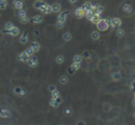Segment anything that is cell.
Returning a JSON list of instances; mask_svg holds the SVG:
<instances>
[{
  "mask_svg": "<svg viewBox=\"0 0 135 125\" xmlns=\"http://www.w3.org/2000/svg\"><path fill=\"white\" fill-rule=\"evenodd\" d=\"M70 2V3H74V2H76L77 1H69Z\"/></svg>",
  "mask_w": 135,
  "mask_h": 125,
  "instance_id": "681fc988",
  "label": "cell"
},
{
  "mask_svg": "<svg viewBox=\"0 0 135 125\" xmlns=\"http://www.w3.org/2000/svg\"><path fill=\"white\" fill-rule=\"evenodd\" d=\"M0 15H1V13H0Z\"/></svg>",
  "mask_w": 135,
  "mask_h": 125,
  "instance_id": "f5cc1de1",
  "label": "cell"
},
{
  "mask_svg": "<svg viewBox=\"0 0 135 125\" xmlns=\"http://www.w3.org/2000/svg\"><path fill=\"white\" fill-rule=\"evenodd\" d=\"M40 10L43 13H44V14H48V13H50L52 12V6H50V5H48V4H46L45 6H43Z\"/></svg>",
  "mask_w": 135,
  "mask_h": 125,
  "instance_id": "ba28073f",
  "label": "cell"
},
{
  "mask_svg": "<svg viewBox=\"0 0 135 125\" xmlns=\"http://www.w3.org/2000/svg\"><path fill=\"white\" fill-rule=\"evenodd\" d=\"M80 67H81L80 63H73V64L71 65V66H70V68H71L73 70H74V72H76L77 70L79 69Z\"/></svg>",
  "mask_w": 135,
  "mask_h": 125,
  "instance_id": "484cf974",
  "label": "cell"
},
{
  "mask_svg": "<svg viewBox=\"0 0 135 125\" xmlns=\"http://www.w3.org/2000/svg\"><path fill=\"white\" fill-rule=\"evenodd\" d=\"M134 98H135V92H134Z\"/></svg>",
  "mask_w": 135,
  "mask_h": 125,
  "instance_id": "816d5d0a",
  "label": "cell"
},
{
  "mask_svg": "<svg viewBox=\"0 0 135 125\" xmlns=\"http://www.w3.org/2000/svg\"><path fill=\"white\" fill-rule=\"evenodd\" d=\"M134 118H135V112H134Z\"/></svg>",
  "mask_w": 135,
  "mask_h": 125,
  "instance_id": "f907efd6",
  "label": "cell"
},
{
  "mask_svg": "<svg viewBox=\"0 0 135 125\" xmlns=\"http://www.w3.org/2000/svg\"><path fill=\"white\" fill-rule=\"evenodd\" d=\"M123 11L126 13H129L132 12V10H133V7L130 4H125L123 6Z\"/></svg>",
  "mask_w": 135,
  "mask_h": 125,
  "instance_id": "2e32d148",
  "label": "cell"
},
{
  "mask_svg": "<svg viewBox=\"0 0 135 125\" xmlns=\"http://www.w3.org/2000/svg\"><path fill=\"white\" fill-rule=\"evenodd\" d=\"M13 2L14 3V6L17 10H21L23 8V2L21 1H13Z\"/></svg>",
  "mask_w": 135,
  "mask_h": 125,
  "instance_id": "e0dca14e",
  "label": "cell"
},
{
  "mask_svg": "<svg viewBox=\"0 0 135 125\" xmlns=\"http://www.w3.org/2000/svg\"><path fill=\"white\" fill-rule=\"evenodd\" d=\"M86 14L85 12L84 11L82 8H77L74 10V15L76 16L77 18H82Z\"/></svg>",
  "mask_w": 135,
  "mask_h": 125,
  "instance_id": "8992f818",
  "label": "cell"
},
{
  "mask_svg": "<svg viewBox=\"0 0 135 125\" xmlns=\"http://www.w3.org/2000/svg\"><path fill=\"white\" fill-rule=\"evenodd\" d=\"M91 37L92 39H93V40H98L100 39V34L98 32H93V33L91 34Z\"/></svg>",
  "mask_w": 135,
  "mask_h": 125,
  "instance_id": "cb8c5ba5",
  "label": "cell"
},
{
  "mask_svg": "<svg viewBox=\"0 0 135 125\" xmlns=\"http://www.w3.org/2000/svg\"><path fill=\"white\" fill-rule=\"evenodd\" d=\"M77 125H85V123L84 121L81 120V121H78V122H77Z\"/></svg>",
  "mask_w": 135,
  "mask_h": 125,
  "instance_id": "ee69618b",
  "label": "cell"
},
{
  "mask_svg": "<svg viewBox=\"0 0 135 125\" xmlns=\"http://www.w3.org/2000/svg\"><path fill=\"white\" fill-rule=\"evenodd\" d=\"M18 16L20 17V19L26 17V12H25V10H18Z\"/></svg>",
  "mask_w": 135,
  "mask_h": 125,
  "instance_id": "4316f807",
  "label": "cell"
},
{
  "mask_svg": "<svg viewBox=\"0 0 135 125\" xmlns=\"http://www.w3.org/2000/svg\"><path fill=\"white\" fill-rule=\"evenodd\" d=\"M68 72L70 73V74H71V75H72V74H74V73L75 72H74V70H73L72 69H71L70 67L69 69H68Z\"/></svg>",
  "mask_w": 135,
  "mask_h": 125,
  "instance_id": "7bdbcfd3",
  "label": "cell"
},
{
  "mask_svg": "<svg viewBox=\"0 0 135 125\" xmlns=\"http://www.w3.org/2000/svg\"><path fill=\"white\" fill-rule=\"evenodd\" d=\"M131 88H132V90H133V91H135V81H134V82L132 83V84H131Z\"/></svg>",
  "mask_w": 135,
  "mask_h": 125,
  "instance_id": "f6af8a7d",
  "label": "cell"
},
{
  "mask_svg": "<svg viewBox=\"0 0 135 125\" xmlns=\"http://www.w3.org/2000/svg\"><path fill=\"white\" fill-rule=\"evenodd\" d=\"M124 34H125V32L123 31V29H118L117 31H116V35H117L118 37H123L124 36Z\"/></svg>",
  "mask_w": 135,
  "mask_h": 125,
  "instance_id": "f546056e",
  "label": "cell"
},
{
  "mask_svg": "<svg viewBox=\"0 0 135 125\" xmlns=\"http://www.w3.org/2000/svg\"><path fill=\"white\" fill-rule=\"evenodd\" d=\"M52 11L55 12V13H58L61 10V6L59 5V3H54L52 6Z\"/></svg>",
  "mask_w": 135,
  "mask_h": 125,
  "instance_id": "ac0fdd59",
  "label": "cell"
},
{
  "mask_svg": "<svg viewBox=\"0 0 135 125\" xmlns=\"http://www.w3.org/2000/svg\"><path fill=\"white\" fill-rule=\"evenodd\" d=\"M21 91H22V89H21V87H14V89H13V91H14V93L15 94H20Z\"/></svg>",
  "mask_w": 135,
  "mask_h": 125,
  "instance_id": "d590c367",
  "label": "cell"
},
{
  "mask_svg": "<svg viewBox=\"0 0 135 125\" xmlns=\"http://www.w3.org/2000/svg\"><path fill=\"white\" fill-rule=\"evenodd\" d=\"M46 5V2L44 1H41V0H39V1H35L34 3H33V6L35 9H37V10H40L41 8L45 6Z\"/></svg>",
  "mask_w": 135,
  "mask_h": 125,
  "instance_id": "8fae6325",
  "label": "cell"
},
{
  "mask_svg": "<svg viewBox=\"0 0 135 125\" xmlns=\"http://www.w3.org/2000/svg\"><path fill=\"white\" fill-rule=\"evenodd\" d=\"M104 11V7L101 6H95L93 7V9H92L91 12L93 13L94 15H100V13Z\"/></svg>",
  "mask_w": 135,
  "mask_h": 125,
  "instance_id": "3957f363",
  "label": "cell"
},
{
  "mask_svg": "<svg viewBox=\"0 0 135 125\" xmlns=\"http://www.w3.org/2000/svg\"><path fill=\"white\" fill-rule=\"evenodd\" d=\"M82 56H83L85 58H88L90 57V54H89V52H88V51L85 50V51H84V52H83Z\"/></svg>",
  "mask_w": 135,
  "mask_h": 125,
  "instance_id": "74e56055",
  "label": "cell"
},
{
  "mask_svg": "<svg viewBox=\"0 0 135 125\" xmlns=\"http://www.w3.org/2000/svg\"><path fill=\"white\" fill-rule=\"evenodd\" d=\"M18 59L22 62H29V59H30V57L25 53V51H24V52H22L19 56H18Z\"/></svg>",
  "mask_w": 135,
  "mask_h": 125,
  "instance_id": "277c9868",
  "label": "cell"
},
{
  "mask_svg": "<svg viewBox=\"0 0 135 125\" xmlns=\"http://www.w3.org/2000/svg\"><path fill=\"white\" fill-rule=\"evenodd\" d=\"M59 82L62 84H66L68 82V78L66 76H61V78L59 79Z\"/></svg>",
  "mask_w": 135,
  "mask_h": 125,
  "instance_id": "f1b7e54d",
  "label": "cell"
},
{
  "mask_svg": "<svg viewBox=\"0 0 135 125\" xmlns=\"http://www.w3.org/2000/svg\"><path fill=\"white\" fill-rule=\"evenodd\" d=\"M56 27H57V28H59V29L63 28V27H64V23L58 22V21H57V24H56Z\"/></svg>",
  "mask_w": 135,
  "mask_h": 125,
  "instance_id": "ab89813d",
  "label": "cell"
},
{
  "mask_svg": "<svg viewBox=\"0 0 135 125\" xmlns=\"http://www.w3.org/2000/svg\"><path fill=\"white\" fill-rule=\"evenodd\" d=\"M112 79H113V80H115V81H118L121 79V74H120V72H114L112 74Z\"/></svg>",
  "mask_w": 135,
  "mask_h": 125,
  "instance_id": "ffe728a7",
  "label": "cell"
},
{
  "mask_svg": "<svg viewBox=\"0 0 135 125\" xmlns=\"http://www.w3.org/2000/svg\"><path fill=\"white\" fill-rule=\"evenodd\" d=\"M96 27H97V28H98L99 31L104 32V31H107V30L108 29L109 25L107 24V22L105 21L104 19H101L100 21L96 24Z\"/></svg>",
  "mask_w": 135,
  "mask_h": 125,
  "instance_id": "6da1fadb",
  "label": "cell"
},
{
  "mask_svg": "<svg viewBox=\"0 0 135 125\" xmlns=\"http://www.w3.org/2000/svg\"><path fill=\"white\" fill-rule=\"evenodd\" d=\"M25 53L28 54V55L30 57V56H32V54H34V51L32 50V48L31 47H29V48H27L26 49V50H25Z\"/></svg>",
  "mask_w": 135,
  "mask_h": 125,
  "instance_id": "836d02e7",
  "label": "cell"
},
{
  "mask_svg": "<svg viewBox=\"0 0 135 125\" xmlns=\"http://www.w3.org/2000/svg\"><path fill=\"white\" fill-rule=\"evenodd\" d=\"M64 113L66 114V116H70V115H71V113H72V110H71L70 108H66V109H65V110H64Z\"/></svg>",
  "mask_w": 135,
  "mask_h": 125,
  "instance_id": "8d00e7d4",
  "label": "cell"
},
{
  "mask_svg": "<svg viewBox=\"0 0 135 125\" xmlns=\"http://www.w3.org/2000/svg\"><path fill=\"white\" fill-rule=\"evenodd\" d=\"M7 6V2L5 0H0V10H3L6 8Z\"/></svg>",
  "mask_w": 135,
  "mask_h": 125,
  "instance_id": "603a6c76",
  "label": "cell"
},
{
  "mask_svg": "<svg viewBox=\"0 0 135 125\" xmlns=\"http://www.w3.org/2000/svg\"><path fill=\"white\" fill-rule=\"evenodd\" d=\"M55 102H57L59 105H60L61 103H62V98L60 96H59V98H55Z\"/></svg>",
  "mask_w": 135,
  "mask_h": 125,
  "instance_id": "60d3db41",
  "label": "cell"
},
{
  "mask_svg": "<svg viewBox=\"0 0 135 125\" xmlns=\"http://www.w3.org/2000/svg\"><path fill=\"white\" fill-rule=\"evenodd\" d=\"M6 32H7V33L10 34L13 36H18V35L20 33V29L18 28H17V27H13V28L10 30V31H7Z\"/></svg>",
  "mask_w": 135,
  "mask_h": 125,
  "instance_id": "5bb4252c",
  "label": "cell"
},
{
  "mask_svg": "<svg viewBox=\"0 0 135 125\" xmlns=\"http://www.w3.org/2000/svg\"><path fill=\"white\" fill-rule=\"evenodd\" d=\"M113 28H116V27H120L122 25V21L121 19L118 17H115L112 19V24H111Z\"/></svg>",
  "mask_w": 135,
  "mask_h": 125,
  "instance_id": "52a82bcc",
  "label": "cell"
},
{
  "mask_svg": "<svg viewBox=\"0 0 135 125\" xmlns=\"http://www.w3.org/2000/svg\"><path fill=\"white\" fill-rule=\"evenodd\" d=\"M73 61H74V63H80L82 61V56L79 55V54H77V55H75L74 57Z\"/></svg>",
  "mask_w": 135,
  "mask_h": 125,
  "instance_id": "44dd1931",
  "label": "cell"
},
{
  "mask_svg": "<svg viewBox=\"0 0 135 125\" xmlns=\"http://www.w3.org/2000/svg\"><path fill=\"white\" fill-rule=\"evenodd\" d=\"M34 32H35V35H36V36H39L40 35V32H39L38 30H35Z\"/></svg>",
  "mask_w": 135,
  "mask_h": 125,
  "instance_id": "bcb514c9",
  "label": "cell"
},
{
  "mask_svg": "<svg viewBox=\"0 0 135 125\" xmlns=\"http://www.w3.org/2000/svg\"><path fill=\"white\" fill-rule=\"evenodd\" d=\"M104 20H105V21H106L107 24H108V25H111V24H112V19H110L109 17H107L106 19H104Z\"/></svg>",
  "mask_w": 135,
  "mask_h": 125,
  "instance_id": "b9f144b4",
  "label": "cell"
},
{
  "mask_svg": "<svg viewBox=\"0 0 135 125\" xmlns=\"http://www.w3.org/2000/svg\"><path fill=\"white\" fill-rule=\"evenodd\" d=\"M28 35H29V32L25 31V32H23V34L21 35V36L20 37V39H19V42L21 43V44H25V43L28 42Z\"/></svg>",
  "mask_w": 135,
  "mask_h": 125,
  "instance_id": "9c48e42d",
  "label": "cell"
},
{
  "mask_svg": "<svg viewBox=\"0 0 135 125\" xmlns=\"http://www.w3.org/2000/svg\"><path fill=\"white\" fill-rule=\"evenodd\" d=\"M48 90H49L51 92H53L56 90V87L54 85V84H51V85H49V87H48Z\"/></svg>",
  "mask_w": 135,
  "mask_h": 125,
  "instance_id": "f35d334b",
  "label": "cell"
},
{
  "mask_svg": "<svg viewBox=\"0 0 135 125\" xmlns=\"http://www.w3.org/2000/svg\"><path fill=\"white\" fill-rule=\"evenodd\" d=\"M11 116V113L8 109H2V108H0V116H2V117H4V118H6V117H10V116Z\"/></svg>",
  "mask_w": 135,
  "mask_h": 125,
  "instance_id": "30bf717a",
  "label": "cell"
},
{
  "mask_svg": "<svg viewBox=\"0 0 135 125\" xmlns=\"http://www.w3.org/2000/svg\"><path fill=\"white\" fill-rule=\"evenodd\" d=\"M63 39L65 41H70L72 39V35L70 33V32H65V33L63 35Z\"/></svg>",
  "mask_w": 135,
  "mask_h": 125,
  "instance_id": "d6986e66",
  "label": "cell"
},
{
  "mask_svg": "<svg viewBox=\"0 0 135 125\" xmlns=\"http://www.w3.org/2000/svg\"><path fill=\"white\" fill-rule=\"evenodd\" d=\"M49 103H50V105H51V106H52V107H54V108H57V107H59V105L58 104L57 102H55V99H51V101L49 102Z\"/></svg>",
  "mask_w": 135,
  "mask_h": 125,
  "instance_id": "4dcf8cb0",
  "label": "cell"
},
{
  "mask_svg": "<svg viewBox=\"0 0 135 125\" xmlns=\"http://www.w3.org/2000/svg\"><path fill=\"white\" fill-rule=\"evenodd\" d=\"M132 104H133V105L135 107V99L134 100H133V102H132Z\"/></svg>",
  "mask_w": 135,
  "mask_h": 125,
  "instance_id": "c3c4849f",
  "label": "cell"
},
{
  "mask_svg": "<svg viewBox=\"0 0 135 125\" xmlns=\"http://www.w3.org/2000/svg\"><path fill=\"white\" fill-rule=\"evenodd\" d=\"M28 64H29V65L32 68L36 67L37 65H38V59H37L36 56H32V58H30V59H29Z\"/></svg>",
  "mask_w": 135,
  "mask_h": 125,
  "instance_id": "5b68a950",
  "label": "cell"
},
{
  "mask_svg": "<svg viewBox=\"0 0 135 125\" xmlns=\"http://www.w3.org/2000/svg\"><path fill=\"white\" fill-rule=\"evenodd\" d=\"M25 91H24V90H22V91H21V92L20 93V95H25Z\"/></svg>",
  "mask_w": 135,
  "mask_h": 125,
  "instance_id": "7dc6e473",
  "label": "cell"
},
{
  "mask_svg": "<svg viewBox=\"0 0 135 125\" xmlns=\"http://www.w3.org/2000/svg\"><path fill=\"white\" fill-rule=\"evenodd\" d=\"M43 20H44V17H43L41 15H36L32 18L31 21H32V22L34 24H40L42 22Z\"/></svg>",
  "mask_w": 135,
  "mask_h": 125,
  "instance_id": "4fadbf2b",
  "label": "cell"
},
{
  "mask_svg": "<svg viewBox=\"0 0 135 125\" xmlns=\"http://www.w3.org/2000/svg\"><path fill=\"white\" fill-rule=\"evenodd\" d=\"M31 125H32V124H31Z\"/></svg>",
  "mask_w": 135,
  "mask_h": 125,
  "instance_id": "db71d44e",
  "label": "cell"
},
{
  "mask_svg": "<svg viewBox=\"0 0 135 125\" xmlns=\"http://www.w3.org/2000/svg\"><path fill=\"white\" fill-rule=\"evenodd\" d=\"M32 48V50L34 51V52H36V51H38L40 50V43L38 42H36V41H34V42H32L31 43V47Z\"/></svg>",
  "mask_w": 135,
  "mask_h": 125,
  "instance_id": "9a60e30c",
  "label": "cell"
},
{
  "mask_svg": "<svg viewBox=\"0 0 135 125\" xmlns=\"http://www.w3.org/2000/svg\"><path fill=\"white\" fill-rule=\"evenodd\" d=\"M29 21V18L27 17V16H26V17H25L20 19V21H21V24H26V23H28Z\"/></svg>",
  "mask_w": 135,
  "mask_h": 125,
  "instance_id": "e575fe53",
  "label": "cell"
},
{
  "mask_svg": "<svg viewBox=\"0 0 135 125\" xmlns=\"http://www.w3.org/2000/svg\"><path fill=\"white\" fill-rule=\"evenodd\" d=\"M55 61L57 62V64H63L64 61V57L63 55H59L57 58H55Z\"/></svg>",
  "mask_w": 135,
  "mask_h": 125,
  "instance_id": "d4e9b609",
  "label": "cell"
},
{
  "mask_svg": "<svg viewBox=\"0 0 135 125\" xmlns=\"http://www.w3.org/2000/svg\"><path fill=\"white\" fill-rule=\"evenodd\" d=\"M70 11L69 10H65L60 13V14L59 15L58 17V22H61V23H64L66 20V17L67 15L69 14Z\"/></svg>",
  "mask_w": 135,
  "mask_h": 125,
  "instance_id": "7a4b0ae2",
  "label": "cell"
},
{
  "mask_svg": "<svg viewBox=\"0 0 135 125\" xmlns=\"http://www.w3.org/2000/svg\"><path fill=\"white\" fill-rule=\"evenodd\" d=\"M93 6L92 5L91 2H85V3L84 4V6H82V9H83V10L86 13H88V12H90L91 10H92V9H93Z\"/></svg>",
  "mask_w": 135,
  "mask_h": 125,
  "instance_id": "7c38bea8",
  "label": "cell"
},
{
  "mask_svg": "<svg viewBox=\"0 0 135 125\" xmlns=\"http://www.w3.org/2000/svg\"><path fill=\"white\" fill-rule=\"evenodd\" d=\"M59 91L55 90V91L52 92V99H55V98H59Z\"/></svg>",
  "mask_w": 135,
  "mask_h": 125,
  "instance_id": "1f68e13d",
  "label": "cell"
},
{
  "mask_svg": "<svg viewBox=\"0 0 135 125\" xmlns=\"http://www.w3.org/2000/svg\"><path fill=\"white\" fill-rule=\"evenodd\" d=\"M101 18H100V15H94V17L93 18V20H92L91 21L93 22V24H98L100 21Z\"/></svg>",
  "mask_w": 135,
  "mask_h": 125,
  "instance_id": "7402d4cb",
  "label": "cell"
},
{
  "mask_svg": "<svg viewBox=\"0 0 135 125\" xmlns=\"http://www.w3.org/2000/svg\"><path fill=\"white\" fill-rule=\"evenodd\" d=\"M13 24L12 22H10V21H8V22L6 23V25H5V28L7 30V31H10L13 28Z\"/></svg>",
  "mask_w": 135,
  "mask_h": 125,
  "instance_id": "83f0119b",
  "label": "cell"
},
{
  "mask_svg": "<svg viewBox=\"0 0 135 125\" xmlns=\"http://www.w3.org/2000/svg\"><path fill=\"white\" fill-rule=\"evenodd\" d=\"M85 16H86V18H87L88 20H89V21H92V20H93V17H94V14H93V13H92V12L90 11V12H88V13H86Z\"/></svg>",
  "mask_w": 135,
  "mask_h": 125,
  "instance_id": "d6a6232c",
  "label": "cell"
}]
</instances>
